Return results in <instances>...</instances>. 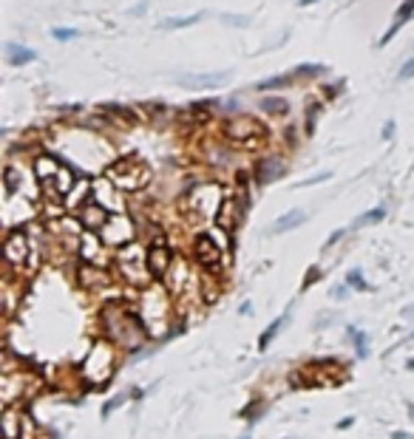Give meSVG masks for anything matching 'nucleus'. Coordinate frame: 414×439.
Masks as SVG:
<instances>
[{
	"mask_svg": "<svg viewBox=\"0 0 414 439\" xmlns=\"http://www.w3.org/2000/svg\"><path fill=\"white\" fill-rule=\"evenodd\" d=\"M241 210H244V204H238L236 199H224V201H222V207H219V215H216L219 227H222V230H227V233H233V230H236V224L241 222Z\"/></svg>",
	"mask_w": 414,
	"mask_h": 439,
	"instance_id": "nucleus-12",
	"label": "nucleus"
},
{
	"mask_svg": "<svg viewBox=\"0 0 414 439\" xmlns=\"http://www.w3.org/2000/svg\"><path fill=\"white\" fill-rule=\"evenodd\" d=\"M230 77V71H216V74H185L179 80L182 88H190V91H201V88H219L224 85Z\"/></svg>",
	"mask_w": 414,
	"mask_h": 439,
	"instance_id": "nucleus-11",
	"label": "nucleus"
},
{
	"mask_svg": "<svg viewBox=\"0 0 414 439\" xmlns=\"http://www.w3.org/2000/svg\"><path fill=\"white\" fill-rule=\"evenodd\" d=\"M3 255H6V264L9 266H23L26 258H29V241H26V233L23 230H12L3 241Z\"/></svg>",
	"mask_w": 414,
	"mask_h": 439,
	"instance_id": "nucleus-8",
	"label": "nucleus"
},
{
	"mask_svg": "<svg viewBox=\"0 0 414 439\" xmlns=\"http://www.w3.org/2000/svg\"><path fill=\"white\" fill-rule=\"evenodd\" d=\"M383 215H386V210H383V207H375L372 213H366V215H360V218H357V224H360V227H364V224H375V222H380V218H383Z\"/></svg>",
	"mask_w": 414,
	"mask_h": 439,
	"instance_id": "nucleus-21",
	"label": "nucleus"
},
{
	"mask_svg": "<svg viewBox=\"0 0 414 439\" xmlns=\"http://www.w3.org/2000/svg\"><path fill=\"white\" fill-rule=\"evenodd\" d=\"M411 15H414V0H403L397 9V20H408Z\"/></svg>",
	"mask_w": 414,
	"mask_h": 439,
	"instance_id": "nucleus-23",
	"label": "nucleus"
},
{
	"mask_svg": "<svg viewBox=\"0 0 414 439\" xmlns=\"http://www.w3.org/2000/svg\"><path fill=\"white\" fill-rule=\"evenodd\" d=\"M106 323H108L111 338L117 343H125V346H139L142 343V315L125 309L122 303H117L106 312Z\"/></svg>",
	"mask_w": 414,
	"mask_h": 439,
	"instance_id": "nucleus-3",
	"label": "nucleus"
},
{
	"mask_svg": "<svg viewBox=\"0 0 414 439\" xmlns=\"http://www.w3.org/2000/svg\"><path fill=\"white\" fill-rule=\"evenodd\" d=\"M227 139L236 142L238 147H262L264 139H267V131L258 125L255 120H233L227 128H224Z\"/></svg>",
	"mask_w": 414,
	"mask_h": 439,
	"instance_id": "nucleus-5",
	"label": "nucleus"
},
{
	"mask_svg": "<svg viewBox=\"0 0 414 439\" xmlns=\"http://www.w3.org/2000/svg\"><path fill=\"white\" fill-rule=\"evenodd\" d=\"M193 252H196V261L204 269H216L222 264V250H219V244L210 236H199L196 244H193Z\"/></svg>",
	"mask_w": 414,
	"mask_h": 439,
	"instance_id": "nucleus-9",
	"label": "nucleus"
},
{
	"mask_svg": "<svg viewBox=\"0 0 414 439\" xmlns=\"http://www.w3.org/2000/svg\"><path fill=\"white\" fill-rule=\"evenodd\" d=\"M222 193L216 185H204V187H196L190 196H187V210L199 218L204 215H219V207H222Z\"/></svg>",
	"mask_w": 414,
	"mask_h": 439,
	"instance_id": "nucleus-7",
	"label": "nucleus"
},
{
	"mask_svg": "<svg viewBox=\"0 0 414 439\" xmlns=\"http://www.w3.org/2000/svg\"><path fill=\"white\" fill-rule=\"evenodd\" d=\"M290 80H292V74H290V77H273V80L258 82V88H262V91H267V88H281V85H287Z\"/></svg>",
	"mask_w": 414,
	"mask_h": 439,
	"instance_id": "nucleus-22",
	"label": "nucleus"
},
{
	"mask_svg": "<svg viewBox=\"0 0 414 439\" xmlns=\"http://www.w3.org/2000/svg\"><path fill=\"white\" fill-rule=\"evenodd\" d=\"M80 222L85 227H91V230H102V227L108 224V210L102 207V204H97V201H88L83 207V213H80Z\"/></svg>",
	"mask_w": 414,
	"mask_h": 439,
	"instance_id": "nucleus-13",
	"label": "nucleus"
},
{
	"mask_svg": "<svg viewBox=\"0 0 414 439\" xmlns=\"http://www.w3.org/2000/svg\"><path fill=\"white\" fill-rule=\"evenodd\" d=\"M318 74H327V66L306 63V66H298V69H292V77H318Z\"/></svg>",
	"mask_w": 414,
	"mask_h": 439,
	"instance_id": "nucleus-19",
	"label": "nucleus"
},
{
	"mask_svg": "<svg viewBox=\"0 0 414 439\" xmlns=\"http://www.w3.org/2000/svg\"><path fill=\"white\" fill-rule=\"evenodd\" d=\"M80 281H83L85 287H106V284H108V275H106L102 269H97V266L83 264V266H80Z\"/></svg>",
	"mask_w": 414,
	"mask_h": 439,
	"instance_id": "nucleus-15",
	"label": "nucleus"
},
{
	"mask_svg": "<svg viewBox=\"0 0 414 439\" xmlns=\"http://www.w3.org/2000/svg\"><path fill=\"white\" fill-rule=\"evenodd\" d=\"M222 20H224V23H230V26H250V17H236V15H224Z\"/></svg>",
	"mask_w": 414,
	"mask_h": 439,
	"instance_id": "nucleus-25",
	"label": "nucleus"
},
{
	"mask_svg": "<svg viewBox=\"0 0 414 439\" xmlns=\"http://www.w3.org/2000/svg\"><path fill=\"white\" fill-rule=\"evenodd\" d=\"M106 176H108V182L117 187V190H122V193H136V190H142V187H148V182H150V168L142 161V159H136V156H125V159H117L111 168L106 171Z\"/></svg>",
	"mask_w": 414,
	"mask_h": 439,
	"instance_id": "nucleus-1",
	"label": "nucleus"
},
{
	"mask_svg": "<svg viewBox=\"0 0 414 439\" xmlns=\"http://www.w3.org/2000/svg\"><path fill=\"white\" fill-rule=\"evenodd\" d=\"M304 222H306V213L304 210H290V213H284L278 222L273 224V233H287V230H292V227H298Z\"/></svg>",
	"mask_w": 414,
	"mask_h": 439,
	"instance_id": "nucleus-14",
	"label": "nucleus"
},
{
	"mask_svg": "<svg viewBox=\"0 0 414 439\" xmlns=\"http://www.w3.org/2000/svg\"><path fill=\"white\" fill-rule=\"evenodd\" d=\"M327 179H329V173H321V176H313V179L301 182V187H306V185H318V182H327Z\"/></svg>",
	"mask_w": 414,
	"mask_h": 439,
	"instance_id": "nucleus-27",
	"label": "nucleus"
},
{
	"mask_svg": "<svg viewBox=\"0 0 414 439\" xmlns=\"http://www.w3.org/2000/svg\"><path fill=\"white\" fill-rule=\"evenodd\" d=\"M0 425H3V439H31V433H34V422H31L29 411L17 408V405L3 408Z\"/></svg>",
	"mask_w": 414,
	"mask_h": 439,
	"instance_id": "nucleus-6",
	"label": "nucleus"
},
{
	"mask_svg": "<svg viewBox=\"0 0 414 439\" xmlns=\"http://www.w3.org/2000/svg\"><path fill=\"white\" fill-rule=\"evenodd\" d=\"M34 173H37V179H40L43 190H45L48 196H55V199L69 196V190H71V185H74V173L66 168L60 159H55V156H40V159L34 161Z\"/></svg>",
	"mask_w": 414,
	"mask_h": 439,
	"instance_id": "nucleus-2",
	"label": "nucleus"
},
{
	"mask_svg": "<svg viewBox=\"0 0 414 439\" xmlns=\"http://www.w3.org/2000/svg\"><path fill=\"white\" fill-rule=\"evenodd\" d=\"M313 3H318V0H301V6H313Z\"/></svg>",
	"mask_w": 414,
	"mask_h": 439,
	"instance_id": "nucleus-29",
	"label": "nucleus"
},
{
	"mask_svg": "<svg viewBox=\"0 0 414 439\" xmlns=\"http://www.w3.org/2000/svg\"><path fill=\"white\" fill-rule=\"evenodd\" d=\"M199 20H201V15H187V17H168L159 26L162 29H187V26H196Z\"/></svg>",
	"mask_w": 414,
	"mask_h": 439,
	"instance_id": "nucleus-17",
	"label": "nucleus"
},
{
	"mask_svg": "<svg viewBox=\"0 0 414 439\" xmlns=\"http://www.w3.org/2000/svg\"><path fill=\"white\" fill-rule=\"evenodd\" d=\"M51 34H55V40H74V37H77L74 29H55Z\"/></svg>",
	"mask_w": 414,
	"mask_h": 439,
	"instance_id": "nucleus-24",
	"label": "nucleus"
},
{
	"mask_svg": "<svg viewBox=\"0 0 414 439\" xmlns=\"http://www.w3.org/2000/svg\"><path fill=\"white\" fill-rule=\"evenodd\" d=\"M117 269L122 272V278L131 284H145L150 275L148 266V252H142L136 244H122L117 252Z\"/></svg>",
	"mask_w": 414,
	"mask_h": 439,
	"instance_id": "nucleus-4",
	"label": "nucleus"
},
{
	"mask_svg": "<svg viewBox=\"0 0 414 439\" xmlns=\"http://www.w3.org/2000/svg\"><path fill=\"white\" fill-rule=\"evenodd\" d=\"M6 54H9V63H12V66H26V63L34 60V51L26 48V45H17V43H9V45H6Z\"/></svg>",
	"mask_w": 414,
	"mask_h": 439,
	"instance_id": "nucleus-16",
	"label": "nucleus"
},
{
	"mask_svg": "<svg viewBox=\"0 0 414 439\" xmlns=\"http://www.w3.org/2000/svg\"><path fill=\"white\" fill-rule=\"evenodd\" d=\"M262 108H264V111H270V114H287V111H290V105H287L284 99H278V96L262 99Z\"/></svg>",
	"mask_w": 414,
	"mask_h": 439,
	"instance_id": "nucleus-20",
	"label": "nucleus"
},
{
	"mask_svg": "<svg viewBox=\"0 0 414 439\" xmlns=\"http://www.w3.org/2000/svg\"><path fill=\"white\" fill-rule=\"evenodd\" d=\"M414 77V60H408L403 69H400V80H411Z\"/></svg>",
	"mask_w": 414,
	"mask_h": 439,
	"instance_id": "nucleus-26",
	"label": "nucleus"
},
{
	"mask_svg": "<svg viewBox=\"0 0 414 439\" xmlns=\"http://www.w3.org/2000/svg\"><path fill=\"white\" fill-rule=\"evenodd\" d=\"M392 134H394V122H389V125L383 128V139H392Z\"/></svg>",
	"mask_w": 414,
	"mask_h": 439,
	"instance_id": "nucleus-28",
	"label": "nucleus"
},
{
	"mask_svg": "<svg viewBox=\"0 0 414 439\" xmlns=\"http://www.w3.org/2000/svg\"><path fill=\"white\" fill-rule=\"evenodd\" d=\"M148 266H150V275L153 278L168 275V269H171V250H168V244L162 238L150 244V250H148Z\"/></svg>",
	"mask_w": 414,
	"mask_h": 439,
	"instance_id": "nucleus-10",
	"label": "nucleus"
},
{
	"mask_svg": "<svg viewBox=\"0 0 414 439\" xmlns=\"http://www.w3.org/2000/svg\"><path fill=\"white\" fill-rule=\"evenodd\" d=\"M284 176V168H281V161H267L262 164V171H258V179L262 182H270V179H281Z\"/></svg>",
	"mask_w": 414,
	"mask_h": 439,
	"instance_id": "nucleus-18",
	"label": "nucleus"
}]
</instances>
